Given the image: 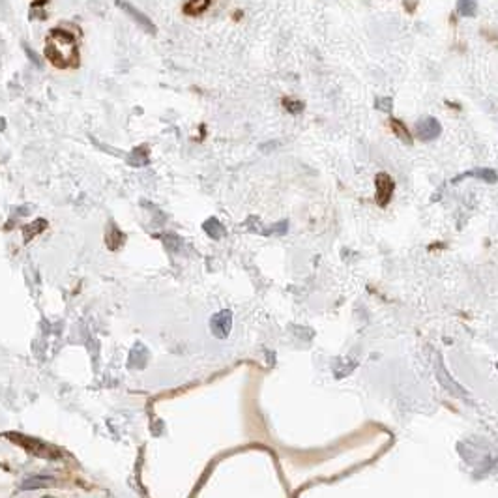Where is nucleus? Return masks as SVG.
<instances>
[{"mask_svg": "<svg viewBox=\"0 0 498 498\" xmlns=\"http://www.w3.org/2000/svg\"><path fill=\"white\" fill-rule=\"evenodd\" d=\"M375 187H376V193H375V199H376V204L382 206V208H386L392 197H394V191H395V182L394 178L388 174V172H378L375 176Z\"/></svg>", "mask_w": 498, "mask_h": 498, "instance_id": "f03ea898", "label": "nucleus"}, {"mask_svg": "<svg viewBox=\"0 0 498 498\" xmlns=\"http://www.w3.org/2000/svg\"><path fill=\"white\" fill-rule=\"evenodd\" d=\"M45 56L53 66L60 69L77 68L79 66V51H77V37L71 32L58 28L51 30L45 42Z\"/></svg>", "mask_w": 498, "mask_h": 498, "instance_id": "f257e3e1", "label": "nucleus"}, {"mask_svg": "<svg viewBox=\"0 0 498 498\" xmlns=\"http://www.w3.org/2000/svg\"><path fill=\"white\" fill-rule=\"evenodd\" d=\"M42 228H45V221H43V219H37V221L32 223L30 227H26V228H25V238H26V240H30L32 236H34V234L40 233Z\"/></svg>", "mask_w": 498, "mask_h": 498, "instance_id": "4468645a", "label": "nucleus"}, {"mask_svg": "<svg viewBox=\"0 0 498 498\" xmlns=\"http://www.w3.org/2000/svg\"><path fill=\"white\" fill-rule=\"evenodd\" d=\"M204 231H206L212 238H219L223 234V228H221V225L217 223V219H208V221L204 223Z\"/></svg>", "mask_w": 498, "mask_h": 498, "instance_id": "f8f14e48", "label": "nucleus"}, {"mask_svg": "<svg viewBox=\"0 0 498 498\" xmlns=\"http://www.w3.org/2000/svg\"><path fill=\"white\" fill-rule=\"evenodd\" d=\"M281 103H283L285 111H289L290 114H300V112H303V109H305V103L300 101V99L283 98L281 99Z\"/></svg>", "mask_w": 498, "mask_h": 498, "instance_id": "9b49d317", "label": "nucleus"}, {"mask_svg": "<svg viewBox=\"0 0 498 498\" xmlns=\"http://www.w3.org/2000/svg\"><path fill=\"white\" fill-rule=\"evenodd\" d=\"M390 128H392V131H394V135L397 137V139H401V141L405 142V144H408V146H412L414 144L412 133H410L408 126H406L403 120H399V118H390Z\"/></svg>", "mask_w": 498, "mask_h": 498, "instance_id": "423d86ee", "label": "nucleus"}, {"mask_svg": "<svg viewBox=\"0 0 498 498\" xmlns=\"http://www.w3.org/2000/svg\"><path fill=\"white\" fill-rule=\"evenodd\" d=\"M440 133H442V126L435 117H425L416 122V135H418L419 141L431 142L438 139Z\"/></svg>", "mask_w": 498, "mask_h": 498, "instance_id": "7ed1b4c3", "label": "nucleus"}, {"mask_svg": "<svg viewBox=\"0 0 498 498\" xmlns=\"http://www.w3.org/2000/svg\"><path fill=\"white\" fill-rule=\"evenodd\" d=\"M476 12H478L476 0H457V13L461 17H474Z\"/></svg>", "mask_w": 498, "mask_h": 498, "instance_id": "6e6552de", "label": "nucleus"}, {"mask_svg": "<svg viewBox=\"0 0 498 498\" xmlns=\"http://www.w3.org/2000/svg\"><path fill=\"white\" fill-rule=\"evenodd\" d=\"M375 109H376V111L390 114V112L394 111V99H392V98H376Z\"/></svg>", "mask_w": 498, "mask_h": 498, "instance_id": "ddd939ff", "label": "nucleus"}, {"mask_svg": "<svg viewBox=\"0 0 498 498\" xmlns=\"http://www.w3.org/2000/svg\"><path fill=\"white\" fill-rule=\"evenodd\" d=\"M405 8L408 10V12L412 13L414 12V8H416V2L414 0H405Z\"/></svg>", "mask_w": 498, "mask_h": 498, "instance_id": "dca6fc26", "label": "nucleus"}, {"mask_svg": "<svg viewBox=\"0 0 498 498\" xmlns=\"http://www.w3.org/2000/svg\"><path fill=\"white\" fill-rule=\"evenodd\" d=\"M212 0H187L184 4V13L185 15H201L210 8Z\"/></svg>", "mask_w": 498, "mask_h": 498, "instance_id": "0eeeda50", "label": "nucleus"}, {"mask_svg": "<svg viewBox=\"0 0 498 498\" xmlns=\"http://www.w3.org/2000/svg\"><path fill=\"white\" fill-rule=\"evenodd\" d=\"M53 483V478H45V476H36V478H28V480L21 485V489H40V487H47Z\"/></svg>", "mask_w": 498, "mask_h": 498, "instance_id": "9d476101", "label": "nucleus"}, {"mask_svg": "<svg viewBox=\"0 0 498 498\" xmlns=\"http://www.w3.org/2000/svg\"><path fill=\"white\" fill-rule=\"evenodd\" d=\"M465 178H476V180H481V182H487V184H494V182H498V174L492 169H472V171H467L463 172V174H459V176H455L453 184H459Z\"/></svg>", "mask_w": 498, "mask_h": 498, "instance_id": "39448f33", "label": "nucleus"}, {"mask_svg": "<svg viewBox=\"0 0 498 498\" xmlns=\"http://www.w3.org/2000/svg\"><path fill=\"white\" fill-rule=\"evenodd\" d=\"M117 6L118 8H122L124 12L128 13L129 17L131 19H135V23L139 26H141L142 30H146V32H150V34H156V25L150 21V19L144 15V13H141L139 10H137L135 6H131L129 2H126V0H117Z\"/></svg>", "mask_w": 498, "mask_h": 498, "instance_id": "20e7f679", "label": "nucleus"}, {"mask_svg": "<svg viewBox=\"0 0 498 498\" xmlns=\"http://www.w3.org/2000/svg\"><path fill=\"white\" fill-rule=\"evenodd\" d=\"M25 53H26V55H28V58H30V62H32V64H34V66H36V68H42V60H40V56H37L36 53H34V51L30 49V47H26V45H25Z\"/></svg>", "mask_w": 498, "mask_h": 498, "instance_id": "2eb2a0df", "label": "nucleus"}, {"mask_svg": "<svg viewBox=\"0 0 498 498\" xmlns=\"http://www.w3.org/2000/svg\"><path fill=\"white\" fill-rule=\"evenodd\" d=\"M128 161H129V165H133V167L146 165V163H148V148L146 146L135 148V150L131 152V156H129Z\"/></svg>", "mask_w": 498, "mask_h": 498, "instance_id": "1a4fd4ad", "label": "nucleus"}]
</instances>
